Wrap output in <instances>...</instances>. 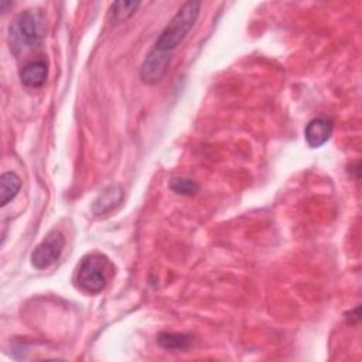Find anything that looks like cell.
<instances>
[{"label": "cell", "mask_w": 362, "mask_h": 362, "mask_svg": "<svg viewBox=\"0 0 362 362\" xmlns=\"http://www.w3.org/2000/svg\"><path fill=\"white\" fill-rule=\"evenodd\" d=\"M115 274V266L102 253H89L79 262L74 281L79 290L88 294L100 293Z\"/></svg>", "instance_id": "cell-1"}, {"label": "cell", "mask_w": 362, "mask_h": 362, "mask_svg": "<svg viewBox=\"0 0 362 362\" xmlns=\"http://www.w3.org/2000/svg\"><path fill=\"white\" fill-rule=\"evenodd\" d=\"M199 1H185L157 37L154 47L161 52L174 51L187 37L199 16Z\"/></svg>", "instance_id": "cell-2"}, {"label": "cell", "mask_w": 362, "mask_h": 362, "mask_svg": "<svg viewBox=\"0 0 362 362\" xmlns=\"http://www.w3.org/2000/svg\"><path fill=\"white\" fill-rule=\"evenodd\" d=\"M44 14L41 10H25L10 25V48L14 54L38 47L44 37Z\"/></svg>", "instance_id": "cell-3"}, {"label": "cell", "mask_w": 362, "mask_h": 362, "mask_svg": "<svg viewBox=\"0 0 362 362\" xmlns=\"http://www.w3.org/2000/svg\"><path fill=\"white\" fill-rule=\"evenodd\" d=\"M65 246V238L58 229L49 230L45 238L31 253V264L35 269H47L52 266L61 256Z\"/></svg>", "instance_id": "cell-4"}, {"label": "cell", "mask_w": 362, "mask_h": 362, "mask_svg": "<svg viewBox=\"0 0 362 362\" xmlns=\"http://www.w3.org/2000/svg\"><path fill=\"white\" fill-rule=\"evenodd\" d=\"M171 54L151 48L140 66V79L147 85L158 83L168 71Z\"/></svg>", "instance_id": "cell-5"}, {"label": "cell", "mask_w": 362, "mask_h": 362, "mask_svg": "<svg viewBox=\"0 0 362 362\" xmlns=\"http://www.w3.org/2000/svg\"><path fill=\"white\" fill-rule=\"evenodd\" d=\"M332 122L327 117H315L308 122L304 130L305 141L310 147L317 148L325 144L332 134Z\"/></svg>", "instance_id": "cell-6"}, {"label": "cell", "mask_w": 362, "mask_h": 362, "mask_svg": "<svg viewBox=\"0 0 362 362\" xmlns=\"http://www.w3.org/2000/svg\"><path fill=\"white\" fill-rule=\"evenodd\" d=\"M48 76V65L45 61H31L20 71L21 83L28 88H40Z\"/></svg>", "instance_id": "cell-7"}, {"label": "cell", "mask_w": 362, "mask_h": 362, "mask_svg": "<svg viewBox=\"0 0 362 362\" xmlns=\"http://www.w3.org/2000/svg\"><path fill=\"white\" fill-rule=\"evenodd\" d=\"M122 198H123V189L119 185H109L98 195L92 209L96 215H103L109 212L113 206H116L122 201Z\"/></svg>", "instance_id": "cell-8"}, {"label": "cell", "mask_w": 362, "mask_h": 362, "mask_svg": "<svg viewBox=\"0 0 362 362\" xmlns=\"http://www.w3.org/2000/svg\"><path fill=\"white\" fill-rule=\"evenodd\" d=\"M21 180L13 171H6L0 177V205L6 206L20 191Z\"/></svg>", "instance_id": "cell-9"}, {"label": "cell", "mask_w": 362, "mask_h": 362, "mask_svg": "<svg viewBox=\"0 0 362 362\" xmlns=\"http://www.w3.org/2000/svg\"><path fill=\"white\" fill-rule=\"evenodd\" d=\"M157 344L164 349L184 351L192 344V337L178 332H161L157 335Z\"/></svg>", "instance_id": "cell-10"}, {"label": "cell", "mask_w": 362, "mask_h": 362, "mask_svg": "<svg viewBox=\"0 0 362 362\" xmlns=\"http://www.w3.org/2000/svg\"><path fill=\"white\" fill-rule=\"evenodd\" d=\"M140 6L139 1H115L107 13V20L112 25L120 24L126 21L129 17L134 14L137 7Z\"/></svg>", "instance_id": "cell-11"}, {"label": "cell", "mask_w": 362, "mask_h": 362, "mask_svg": "<svg viewBox=\"0 0 362 362\" xmlns=\"http://www.w3.org/2000/svg\"><path fill=\"white\" fill-rule=\"evenodd\" d=\"M168 187L178 195H194L199 191V185L187 177H173L168 182Z\"/></svg>", "instance_id": "cell-12"}]
</instances>
